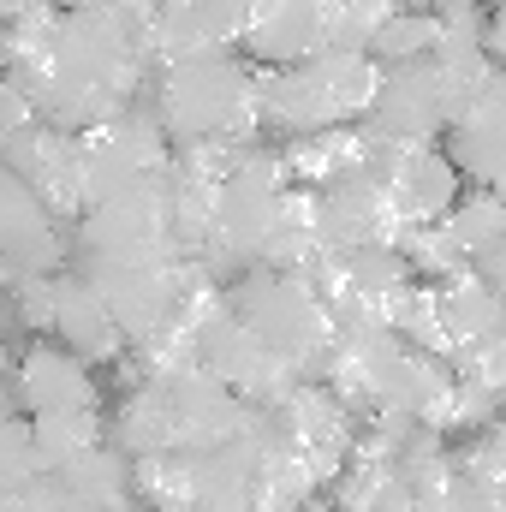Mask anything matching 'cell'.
Masks as SVG:
<instances>
[{"label":"cell","instance_id":"cell-18","mask_svg":"<svg viewBox=\"0 0 506 512\" xmlns=\"http://www.w3.org/2000/svg\"><path fill=\"white\" fill-rule=\"evenodd\" d=\"M48 465L36 453V429H30V411H0V489L12 483H36Z\"/></svg>","mask_w":506,"mask_h":512},{"label":"cell","instance_id":"cell-6","mask_svg":"<svg viewBox=\"0 0 506 512\" xmlns=\"http://www.w3.org/2000/svg\"><path fill=\"white\" fill-rule=\"evenodd\" d=\"M256 465H262V441L233 435L221 447H197L185 453V501L191 512H256Z\"/></svg>","mask_w":506,"mask_h":512},{"label":"cell","instance_id":"cell-23","mask_svg":"<svg viewBox=\"0 0 506 512\" xmlns=\"http://www.w3.org/2000/svg\"><path fill=\"white\" fill-rule=\"evenodd\" d=\"M489 54L506 60V0H495V12H489Z\"/></svg>","mask_w":506,"mask_h":512},{"label":"cell","instance_id":"cell-8","mask_svg":"<svg viewBox=\"0 0 506 512\" xmlns=\"http://www.w3.org/2000/svg\"><path fill=\"white\" fill-rule=\"evenodd\" d=\"M18 411L42 417V411H84L96 405V376H90V358H78L66 340H36L24 358H18Z\"/></svg>","mask_w":506,"mask_h":512},{"label":"cell","instance_id":"cell-26","mask_svg":"<svg viewBox=\"0 0 506 512\" xmlns=\"http://www.w3.org/2000/svg\"><path fill=\"white\" fill-rule=\"evenodd\" d=\"M417 6H429V12H471V6H483V0H417Z\"/></svg>","mask_w":506,"mask_h":512},{"label":"cell","instance_id":"cell-20","mask_svg":"<svg viewBox=\"0 0 506 512\" xmlns=\"http://www.w3.org/2000/svg\"><path fill=\"white\" fill-rule=\"evenodd\" d=\"M465 471L483 477V483H495V489H506V423H495V429L477 441V453L465 459Z\"/></svg>","mask_w":506,"mask_h":512},{"label":"cell","instance_id":"cell-3","mask_svg":"<svg viewBox=\"0 0 506 512\" xmlns=\"http://www.w3.org/2000/svg\"><path fill=\"white\" fill-rule=\"evenodd\" d=\"M227 304L268 340V352H280L304 382H322L328 376V358H334V310H328V298L304 274L251 268L227 292Z\"/></svg>","mask_w":506,"mask_h":512},{"label":"cell","instance_id":"cell-11","mask_svg":"<svg viewBox=\"0 0 506 512\" xmlns=\"http://www.w3.org/2000/svg\"><path fill=\"white\" fill-rule=\"evenodd\" d=\"M108 441H114L126 459H161V453H179V423H173L167 393H161L155 382H143L126 405L114 411Z\"/></svg>","mask_w":506,"mask_h":512},{"label":"cell","instance_id":"cell-4","mask_svg":"<svg viewBox=\"0 0 506 512\" xmlns=\"http://www.w3.org/2000/svg\"><path fill=\"white\" fill-rule=\"evenodd\" d=\"M453 120H459V102H453L441 66L423 54V60H405V66H381L376 102L358 126L381 149H417V143L441 137Z\"/></svg>","mask_w":506,"mask_h":512},{"label":"cell","instance_id":"cell-10","mask_svg":"<svg viewBox=\"0 0 506 512\" xmlns=\"http://www.w3.org/2000/svg\"><path fill=\"white\" fill-rule=\"evenodd\" d=\"M435 292H441V322H447L453 352L483 346V340H501L506 334V298L477 274V268H459V274L441 280Z\"/></svg>","mask_w":506,"mask_h":512},{"label":"cell","instance_id":"cell-15","mask_svg":"<svg viewBox=\"0 0 506 512\" xmlns=\"http://www.w3.org/2000/svg\"><path fill=\"white\" fill-rule=\"evenodd\" d=\"M447 227H453V239L465 245V256L477 262L483 251H495L506 239V191H495V185L465 191V197L447 209Z\"/></svg>","mask_w":506,"mask_h":512},{"label":"cell","instance_id":"cell-2","mask_svg":"<svg viewBox=\"0 0 506 512\" xmlns=\"http://www.w3.org/2000/svg\"><path fill=\"white\" fill-rule=\"evenodd\" d=\"M155 120L173 143L251 137L262 126L256 72L233 48H197V54L161 60V108H155Z\"/></svg>","mask_w":506,"mask_h":512},{"label":"cell","instance_id":"cell-16","mask_svg":"<svg viewBox=\"0 0 506 512\" xmlns=\"http://www.w3.org/2000/svg\"><path fill=\"white\" fill-rule=\"evenodd\" d=\"M399 251L411 256V274H429L435 286H441V280H453L459 268H471V256H465V245L453 239V227H447V221L399 227Z\"/></svg>","mask_w":506,"mask_h":512},{"label":"cell","instance_id":"cell-9","mask_svg":"<svg viewBox=\"0 0 506 512\" xmlns=\"http://www.w3.org/2000/svg\"><path fill=\"white\" fill-rule=\"evenodd\" d=\"M54 340H66L78 358H90V364H108V358H120L126 352V328H120V316L108 310V298L84 280V274H60V292H54V328H48Z\"/></svg>","mask_w":506,"mask_h":512},{"label":"cell","instance_id":"cell-22","mask_svg":"<svg viewBox=\"0 0 506 512\" xmlns=\"http://www.w3.org/2000/svg\"><path fill=\"white\" fill-rule=\"evenodd\" d=\"M471 268H477V274H483V280H489V286H495V292L506 298V239L495 245V251H483L477 262H471Z\"/></svg>","mask_w":506,"mask_h":512},{"label":"cell","instance_id":"cell-19","mask_svg":"<svg viewBox=\"0 0 506 512\" xmlns=\"http://www.w3.org/2000/svg\"><path fill=\"white\" fill-rule=\"evenodd\" d=\"M54 292H60V274H18V280H12L18 322L48 334V328H54Z\"/></svg>","mask_w":506,"mask_h":512},{"label":"cell","instance_id":"cell-25","mask_svg":"<svg viewBox=\"0 0 506 512\" xmlns=\"http://www.w3.org/2000/svg\"><path fill=\"white\" fill-rule=\"evenodd\" d=\"M36 6H48V0H0V24H12V18H24Z\"/></svg>","mask_w":506,"mask_h":512},{"label":"cell","instance_id":"cell-5","mask_svg":"<svg viewBox=\"0 0 506 512\" xmlns=\"http://www.w3.org/2000/svg\"><path fill=\"white\" fill-rule=\"evenodd\" d=\"M316 233H322V251H352V245H370V239H399V209L387 197V179L376 167H352L328 185H316Z\"/></svg>","mask_w":506,"mask_h":512},{"label":"cell","instance_id":"cell-1","mask_svg":"<svg viewBox=\"0 0 506 512\" xmlns=\"http://www.w3.org/2000/svg\"><path fill=\"white\" fill-rule=\"evenodd\" d=\"M376 84H381L376 54L322 48L298 66H262L256 72V114H262V126L286 131V137L358 126L376 102Z\"/></svg>","mask_w":506,"mask_h":512},{"label":"cell","instance_id":"cell-24","mask_svg":"<svg viewBox=\"0 0 506 512\" xmlns=\"http://www.w3.org/2000/svg\"><path fill=\"white\" fill-rule=\"evenodd\" d=\"M18 370H12V364H6V352H0V411H6V405H18Z\"/></svg>","mask_w":506,"mask_h":512},{"label":"cell","instance_id":"cell-14","mask_svg":"<svg viewBox=\"0 0 506 512\" xmlns=\"http://www.w3.org/2000/svg\"><path fill=\"white\" fill-rule=\"evenodd\" d=\"M435 42H441V12H429V6H417V0H399V12L376 30L370 54H376L381 66H405V60L435 54Z\"/></svg>","mask_w":506,"mask_h":512},{"label":"cell","instance_id":"cell-27","mask_svg":"<svg viewBox=\"0 0 506 512\" xmlns=\"http://www.w3.org/2000/svg\"><path fill=\"white\" fill-rule=\"evenodd\" d=\"M6 72H12V30L0 24V78H6Z\"/></svg>","mask_w":506,"mask_h":512},{"label":"cell","instance_id":"cell-17","mask_svg":"<svg viewBox=\"0 0 506 512\" xmlns=\"http://www.w3.org/2000/svg\"><path fill=\"white\" fill-rule=\"evenodd\" d=\"M393 12H399V0H334V6H328V48L370 54L376 30Z\"/></svg>","mask_w":506,"mask_h":512},{"label":"cell","instance_id":"cell-13","mask_svg":"<svg viewBox=\"0 0 506 512\" xmlns=\"http://www.w3.org/2000/svg\"><path fill=\"white\" fill-rule=\"evenodd\" d=\"M30 429H36V453H42L48 471H66L90 447L108 441V423H102L96 405H84V411H42V417H30Z\"/></svg>","mask_w":506,"mask_h":512},{"label":"cell","instance_id":"cell-21","mask_svg":"<svg viewBox=\"0 0 506 512\" xmlns=\"http://www.w3.org/2000/svg\"><path fill=\"white\" fill-rule=\"evenodd\" d=\"M24 126H36V102H30V96L12 84V72H6V78H0V149H6Z\"/></svg>","mask_w":506,"mask_h":512},{"label":"cell","instance_id":"cell-12","mask_svg":"<svg viewBox=\"0 0 506 512\" xmlns=\"http://www.w3.org/2000/svg\"><path fill=\"white\" fill-rule=\"evenodd\" d=\"M60 477H66V489H72L78 501H90L96 512H131V495H137V465H131L114 441L90 447V453H84L78 465H66Z\"/></svg>","mask_w":506,"mask_h":512},{"label":"cell","instance_id":"cell-7","mask_svg":"<svg viewBox=\"0 0 506 512\" xmlns=\"http://www.w3.org/2000/svg\"><path fill=\"white\" fill-rule=\"evenodd\" d=\"M328 6L334 0H256L245 24L251 66H298L328 48Z\"/></svg>","mask_w":506,"mask_h":512}]
</instances>
